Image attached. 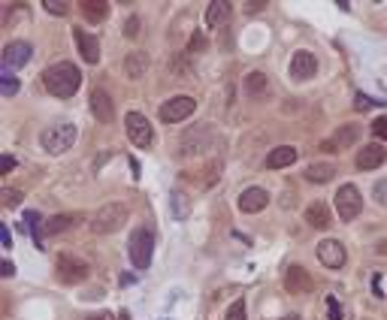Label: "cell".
<instances>
[{
    "mask_svg": "<svg viewBox=\"0 0 387 320\" xmlns=\"http://www.w3.org/2000/svg\"><path fill=\"white\" fill-rule=\"evenodd\" d=\"M206 36H203V34H194L191 36V43H188V52H191V55H194V52H203V49H206Z\"/></svg>",
    "mask_w": 387,
    "mask_h": 320,
    "instance_id": "33",
    "label": "cell"
},
{
    "mask_svg": "<svg viewBox=\"0 0 387 320\" xmlns=\"http://www.w3.org/2000/svg\"><path fill=\"white\" fill-rule=\"evenodd\" d=\"M76 136H79L76 124H70V121H60V124H52L49 130H43L40 142H43V148L49 151V155H64V151L76 142Z\"/></svg>",
    "mask_w": 387,
    "mask_h": 320,
    "instance_id": "2",
    "label": "cell"
},
{
    "mask_svg": "<svg viewBox=\"0 0 387 320\" xmlns=\"http://www.w3.org/2000/svg\"><path fill=\"white\" fill-rule=\"evenodd\" d=\"M43 85L49 94H55V97H73L76 91L82 88V73H79V67H73V64H67V60H60V64H52L49 70L43 73Z\"/></svg>",
    "mask_w": 387,
    "mask_h": 320,
    "instance_id": "1",
    "label": "cell"
},
{
    "mask_svg": "<svg viewBox=\"0 0 387 320\" xmlns=\"http://www.w3.org/2000/svg\"><path fill=\"white\" fill-rule=\"evenodd\" d=\"M357 139H360V127H357V124H345V127H339V130L333 133L330 139L321 142V151H342V148H351Z\"/></svg>",
    "mask_w": 387,
    "mask_h": 320,
    "instance_id": "14",
    "label": "cell"
},
{
    "mask_svg": "<svg viewBox=\"0 0 387 320\" xmlns=\"http://www.w3.org/2000/svg\"><path fill=\"white\" fill-rule=\"evenodd\" d=\"M73 40H76V45H79L82 60H88V64H97V60H100V43H97L94 34L73 27Z\"/></svg>",
    "mask_w": 387,
    "mask_h": 320,
    "instance_id": "17",
    "label": "cell"
},
{
    "mask_svg": "<svg viewBox=\"0 0 387 320\" xmlns=\"http://www.w3.org/2000/svg\"><path fill=\"white\" fill-rule=\"evenodd\" d=\"M12 166H15V160H12L10 155H3V160H0V172H3V175L12 172Z\"/></svg>",
    "mask_w": 387,
    "mask_h": 320,
    "instance_id": "38",
    "label": "cell"
},
{
    "mask_svg": "<svg viewBox=\"0 0 387 320\" xmlns=\"http://www.w3.org/2000/svg\"><path fill=\"white\" fill-rule=\"evenodd\" d=\"M327 311H330V320H345V308L336 302V296H327Z\"/></svg>",
    "mask_w": 387,
    "mask_h": 320,
    "instance_id": "31",
    "label": "cell"
},
{
    "mask_svg": "<svg viewBox=\"0 0 387 320\" xmlns=\"http://www.w3.org/2000/svg\"><path fill=\"white\" fill-rule=\"evenodd\" d=\"M30 55H34L30 43H25V40L6 43V49H3V70L12 73V70H19V67H25L27 60H30Z\"/></svg>",
    "mask_w": 387,
    "mask_h": 320,
    "instance_id": "12",
    "label": "cell"
},
{
    "mask_svg": "<svg viewBox=\"0 0 387 320\" xmlns=\"http://www.w3.org/2000/svg\"><path fill=\"white\" fill-rule=\"evenodd\" d=\"M194 109H197L194 97H173V100H166L161 106V121L164 124H179V121L191 118Z\"/></svg>",
    "mask_w": 387,
    "mask_h": 320,
    "instance_id": "9",
    "label": "cell"
},
{
    "mask_svg": "<svg viewBox=\"0 0 387 320\" xmlns=\"http://www.w3.org/2000/svg\"><path fill=\"white\" fill-rule=\"evenodd\" d=\"M269 203V194L263 187H248L239 194V212H245V215H257V212H263Z\"/></svg>",
    "mask_w": 387,
    "mask_h": 320,
    "instance_id": "16",
    "label": "cell"
},
{
    "mask_svg": "<svg viewBox=\"0 0 387 320\" xmlns=\"http://www.w3.org/2000/svg\"><path fill=\"white\" fill-rule=\"evenodd\" d=\"M79 10L88 21H103L106 15H109V3H106V0H82Z\"/></svg>",
    "mask_w": 387,
    "mask_h": 320,
    "instance_id": "25",
    "label": "cell"
},
{
    "mask_svg": "<svg viewBox=\"0 0 387 320\" xmlns=\"http://www.w3.org/2000/svg\"><path fill=\"white\" fill-rule=\"evenodd\" d=\"M315 73H318V58L312 55V52H306V49L294 52V58H291V79L306 82V79H312Z\"/></svg>",
    "mask_w": 387,
    "mask_h": 320,
    "instance_id": "13",
    "label": "cell"
},
{
    "mask_svg": "<svg viewBox=\"0 0 387 320\" xmlns=\"http://www.w3.org/2000/svg\"><path fill=\"white\" fill-rule=\"evenodd\" d=\"M245 94L248 97H267L269 94V76L267 73H261V70H254V73H248L245 76Z\"/></svg>",
    "mask_w": 387,
    "mask_h": 320,
    "instance_id": "21",
    "label": "cell"
},
{
    "mask_svg": "<svg viewBox=\"0 0 387 320\" xmlns=\"http://www.w3.org/2000/svg\"><path fill=\"white\" fill-rule=\"evenodd\" d=\"M0 200H3L6 209H15V205L25 200V194H21V190H15V187H3V190H0Z\"/></svg>",
    "mask_w": 387,
    "mask_h": 320,
    "instance_id": "27",
    "label": "cell"
},
{
    "mask_svg": "<svg viewBox=\"0 0 387 320\" xmlns=\"http://www.w3.org/2000/svg\"><path fill=\"white\" fill-rule=\"evenodd\" d=\"M45 10H49V12H55V15H64L67 12V3H60V0H45Z\"/></svg>",
    "mask_w": 387,
    "mask_h": 320,
    "instance_id": "34",
    "label": "cell"
},
{
    "mask_svg": "<svg viewBox=\"0 0 387 320\" xmlns=\"http://www.w3.org/2000/svg\"><path fill=\"white\" fill-rule=\"evenodd\" d=\"M227 19H230V3H227V0H212V3L206 6V25L209 27L224 25Z\"/></svg>",
    "mask_w": 387,
    "mask_h": 320,
    "instance_id": "23",
    "label": "cell"
},
{
    "mask_svg": "<svg viewBox=\"0 0 387 320\" xmlns=\"http://www.w3.org/2000/svg\"><path fill=\"white\" fill-rule=\"evenodd\" d=\"M318 260H321L327 269H342L348 254H345V245L339 239H324L321 245H318Z\"/></svg>",
    "mask_w": 387,
    "mask_h": 320,
    "instance_id": "11",
    "label": "cell"
},
{
    "mask_svg": "<svg viewBox=\"0 0 387 320\" xmlns=\"http://www.w3.org/2000/svg\"><path fill=\"white\" fill-rule=\"evenodd\" d=\"M373 196H375V203H378V205H387V179L375 181V187H373Z\"/></svg>",
    "mask_w": 387,
    "mask_h": 320,
    "instance_id": "32",
    "label": "cell"
},
{
    "mask_svg": "<svg viewBox=\"0 0 387 320\" xmlns=\"http://www.w3.org/2000/svg\"><path fill=\"white\" fill-rule=\"evenodd\" d=\"M127 254H131V263L136 266V269H148L151 254H155V233H151L148 227L133 230L131 242H127Z\"/></svg>",
    "mask_w": 387,
    "mask_h": 320,
    "instance_id": "3",
    "label": "cell"
},
{
    "mask_svg": "<svg viewBox=\"0 0 387 320\" xmlns=\"http://www.w3.org/2000/svg\"><path fill=\"white\" fill-rule=\"evenodd\" d=\"M212 130H209V124H200V127H194V130H188L185 136H181V155L185 157H197V155H203V151H209V146H212Z\"/></svg>",
    "mask_w": 387,
    "mask_h": 320,
    "instance_id": "8",
    "label": "cell"
},
{
    "mask_svg": "<svg viewBox=\"0 0 387 320\" xmlns=\"http://www.w3.org/2000/svg\"><path fill=\"white\" fill-rule=\"evenodd\" d=\"M294 203H297V200H294V194H285V196H282V205H285V209H291Z\"/></svg>",
    "mask_w": 387,
    "mask_h": 320,
    "instance_id": "41",
    "label": "cell"
},
{
    "mask_svg": "<svg viewBox=\"0 0 387 320\" xmlns=\"http://www.w3.org/2000/svg\"><path fill=\"white\" fill-rule=\"evenodd\" d=\"M227 320H245V299H236L227 308Z\"/></svg>",
    "mask_w": 387,
    "mask_h": 320,
    "instance_id": "30",
    "label": "cell"
},
{
    "mask_svg": "<svg viewBox=\"0 0 387 320\" xmlns=\"http://www.w3.org/2000/svg\"><path fill=\"white\" fill-rule=\"evenodd\" d=\"M300 151L294 148V146H278V148H272L269 151V157H267V170H285V166H291L294 160H297Z\"/></svg>",
    "mask_w": 387,
    "mask_h": 320,
    "instance_id": "19",
    "label": "cell"
},
{
    "mask_svg": "<svg viewBox=\"0 0 387 320\" xmlns=\"http://www.w3.org/2000/svg\"><path fill=\"white\" fill-rule=\"evenodd\" d=\"M43 224H45V233L55 236V233H64L70 224H76V215H55V218L43 220Z\"/></svg>",
    "mask_w": 387,
    "mask_h": 320,
    "instance_id": "26",
    "label": "cell"
},
{
    "mask_svg": "<svg viewBox=\"0 0 387 320\" xmlns=\"http://www.w3.org/2000/svg\"><path fill=\"white\" fill-rule=\"evenodd\" d=\"M88 320H115V317H112V315H109V311H103V315H91Z\"/></svg>",
    "mask_w": 387,
    "mask_h": 320,
    "instance_id": "42",
    "label": "cell"
},
{
    "mask_svg": "<svg viewBox=\"0 0 387 320\" xmlns=\"http://www.w3.org/2000/svg\"><path fill=\"white\" fill-rule=\"evenodd\" d=\"M333 200H336L339 220H345V224H351V220L360 215V209H363V196H360V190L354 185H342Z\"/></svg>",
    "mask_w": 387,
    "mask_h": 320,
    "instance_id": "6",
    "label": "cell"
},
{
    "mask_svg": "<svg viewBox=\"0 0 387 320\" xmlns=\"http://www.w3.org/2000/svg\"><path fill=\"white\" fill-rule=\"evenodd\" d=\"M124 34L133 40V36L140 34V19H127V30H124Z\"/></svg>",
    "mask_w": 387,
    "mask_h": 320,
    "instance_id": "37",
    "label": "cell"
},
{
    "mask_svg": "<svg viewBox=\"0 0 387 320\" xmlns=\"http://www.w3.org/2000/svg\"><path fill=\"white\" fill-rule=\"evenodd\" d=\"M354 106H357L360 112H366V109H373V106H375V100H373V97H366V94H357V100H354Z\"/></svg>",
    "mask_w": 387,
    "mask_h": 320,
    "instance_id": "36",
    "label": "cell"
},
{
    "mask_svg": "<svg viewBox=\"0 0 387 320\" xmlns=\"http://www.w3.org/2000/svg\"><path fill=\"white\" fill-rule=\"evenodd\" d=\"M173 205H176V218H185L188 215V200L181 190H173Z\"/></svg>",
    "mask_w": 387,
    "mask_h": 320,
    "instance_id": "29",
    "label": "cell"
},
{
    "mask_svg": "<svg viewBox=\"0 0 387 320\" xmlns=\"http://www.w3.org/2000/svg\"><path fill=\"white\" fill-rule=\"evenodd\" d=\"M124 220H127V205L124 203H106L94 215V220H91V230H94L97 236H106V233L121 230Z\"/></svg>",
    "mask_w": 387,
    "mask_h": 320,
    "instance_id": "4",
    "label": "cell"
},
{
    "mask_svg": "<svg viewBox=\"0 0 387 320\" xmlns=\"http://www.w3.org/2000/svg\"><path fill=\"white\" fill-rule=\"evenodd\" d=\"M15 91H19V79H15L12 73L3 70V76H0V94H3V97H12Z\"/></svg>",
    "mask_w": 387,
    "mask_h": 320,
    "instance_id": "28",
    "label": "cell"
},
{
    "mask_svg": "<svg viewBox=\"0 0 387 320\" xmlns=\"http://www.w3.org/2000/svg\"><path fill=\"white\" fill-rule=\"evenodd\" d=\"M124 127H127V136L136 148H148L155 142V130H151L148 118L142 112H127L124 115Z\"/></svg>",
    "mask_w": 387,
    "mask_h": 320,
    "instance_id": "7",
    "label": "cell"
},
{
    "mask_svg": "<svg viewBox=\"0 0 387 320\" xmlns=\"http://www.w3.org/2000/svg\"><path fill=\"white\" fill-rule=\"evenodd\" d=\"M306 224L315 227V230H324V227H330V212L324 203H312L306 209Z\"/></svg>",
    "mask_w": 387,
    "mask_h": 320,
    "instance_id": "24",
    "label": "cell"
},
{
    "mask_svg": "<svg viewBox=\"0 0 387 320\" xmlns=\"http://www.w3.org/2000/svg\"><path fill=\"white\" fill-rule=\"evenodd\" d=\"M0 236H3V248H12V236H10L6 227H0Z\"/></svg>",
    "mask_w": 387,
    "mask_h": 320,
    "instance_id": "40",
    "label": "cell"
},
{
    "mask_svg": "<svg viewBox=\"0 0 387 320\" xmlns=\"http://www.w3.org/2000/svg\"><path fill=\"white\" fill-rule=\"evenodd\" d=\"M333 175H336V166L327 163V160H318V163L306 166V179L312 181V185H327Z\"/></svg>",
    "mask_w": 387,
    "mask_h": 320,
    "instance_id": "22",
    "label": "cell"
},
{
    "mask_svg": "<svg viewBox=\"0 0 387 320\" xmlns=\"http://www.w3.org/2000/svg\"><path fill=\"white\" fill-rule=\"evenodd\" d=\"M146 70H148V55L146 52H131V55L124 58V76L127 79H142L146 76Z\"/></svg>",
    "mask_w": 387,
    "mask_h": 320,
    "instance_id": "20",
    "label": "cell"
},
{
    "mask_svg": "<svg viewBox=\"0 0 387 320\" xmlns=\"http://www.w3.org/2000/svg\"><path fill=\"white\" fill-rule=\"evenodd\" d=\"M373 133L378 136V139H387V118H375V124H373Z\"/></svg>",
    "mask_w": 387,
    "mask_h": 320,
    "instance_id": "35",
    "label": "cell"
},
{
    "mask_svg": "<svg viewBox=\"0 0 387 320\" xmlns=\"http://www.w3.org/2000/svg\"><path fill=\"white\" fill-rule=\"evenodd\" d=\"M0 275H3V278H12V275H15V266H12L10 260H3V266H0Z\"/></svg>",
    "mask_w": 387,
    "mask_h": 320,
    "instance_id": "39",
    "label": "cell"
},
{
    "mask_svg": "<svg viewBox=\"0 0 387 320\" xmlns=\"http://www.w3.org/2000/svg\"><path fill=\"white\" fill-rule=\"evenodd\" d=\"M282 320H300V317H282Z\"/></svg>",
    "mask_w": 387,
    "mask_h": 320,
    "instance_id": "44",
    "label": "cell"
},
{
    "mask_svg": "<svg viewBox=\"0 0 387 320\" xmlns=\"http://www.w3.org/2000/svg\"><path fill=\"white\" fill-rule=\"evenodd\" d=\"M285 287H287V293L291 296H306V293H312V287H315V281L312 275H309L302 266H287L285 269Z\"/></svg>",
    "mask_w": 387,
    "mask_h": 320,
    "instance_id": "10",
    "label": "cell"
},
{
    "mask_svg": "<svg viewBox=\"0 0 387 320\" xmlns=\"http://www.w3.org/2000/svg\"><path fill=\"white\" fill-rule=\"evenodd\" d=\"M375 251H378L382 257H387V242H378V248H375Z\"/></svg>",
    "mask_w": 387,
    "mask_h": 320,
    "instance_id": "43",
    "label": "cell"
},
{
    "mask_svg": "<svg viewBox=\"0 0 387 320\" xmlns=\"http://www.w3.org/2000/svg\"><path fill=\"white\" fill-rule=\"evenodd\" d=\"M384 163V148L373 142V146H363V151H357V170L369 172V170H378Z\"/></svg>",
    "mask_w": 387,
    "mask_h": 320,
    "instance_id": "18",
    "label": "cell"
},
{
    "mask_svg": "<svg viewBox=\"0 0 387 320\" xmlns=\"http://www.w3.org/2000/svg\"><path fill=\"white\" fill-rule=\"evenodd\" d=\"M55 272H58V281L60 284H82V281L88 278V263L79 260V257L73 254H60L58 263H55Z\"/></svg>",
    "mask_w": 387,
    "mask_h": 320,
    "instance_id": "5",
    "label": "cell"
},
{
    "mask_svg": "<svg viewBox=\"0 0 387 320\" xmlns=\"http://www.w3.org/2000/svg\"><path fill=\"white\" fill-rule=\"evenodd\" d=\"M91 115L100 121V124H112V121H115V103H112V97L100 88L91 94Z\"/></svg>",
    "mask_w": 387,
    "mask_h": 320,
    "instance_id": "15",
    "label": "cell"
}]
</instances>
